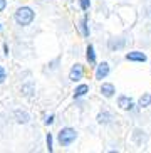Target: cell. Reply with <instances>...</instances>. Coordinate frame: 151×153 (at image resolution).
<instances>
[{"mask_svg":"<svg viewBox=\"0 0 151 153\" xmlns=\"http://www.w3.org/2000/svg\"><path fill=\"white\" fill-rule=\"evenodd\" d=\"M34 20V10L30 7H20L15 12V22L19 25H29Z\"/></svg>","mask_w":151,"mask_h":153,"instance_id":"6da1fadb","label":"cell"},{"mask_svg":"<svg viewBox=\"0 0 151 153\" xmlns=\"http://www.w3.org/2000/svg\"><path fill=\"white\" fill-rule=\"evenodd\" d=\"M76 136H77L76 130H72V128H64V130L59 131V143L62 145V146H69L76 140Z\"/></svg>","mask_w":151,"mask_h":153,"instance_id":"7a4b0ae2","label":"cell"},{"mask_svg":"<svg viewBox=\"0 0 151 153\" xmlns=\"http://www.w3.org/2000/svg\"><path fill=\"white\" fill-rule=\"evenodd\" d=\"M82 76H84V68L81 66V64H76V66H72L71 72H69V79L74 82L81 81L82 79Z\"/></svg>","mask_w":151,"mask_h":153,"instance_id":"3957f363","label":"cell"},{"mask_svg":"<svg viewBox=\"0 0 151 153\" xmlns=\"http://www.w3.org/2000/svg\"><path fill=\"white\" fill-rule=\"evenodd\" d=\"M109 74V64L107 62H101L96 69V79H104Z\"/></svg>","mask_w":151,"mask_h":153,"instance_id":"277c9868","label":"cell"},{"mask_svg":"<svg viewBox=\"0 0 151 153\" xmlns=\"http://www.w3.org/2000/svg\"><path fill=\"white\" fill-rule=\"evenodd\" d=\"M126 59L128 61H136V62H144L146 61V54H143L139 51H133V52L126 54Z\"/></svg>","mask_w":151,"mask_h":153,"instance_id":"5b68a950","label":"cell"},{"mask_svg":"<svg viewBox=\"0 0 151 153\" xmlns=\"http://www.w3.org/2000/svg\"><path fill=\"white\" fill-rule=\"evenodd\" d=\"M114 93H116V89L111 82H104V84L101 86V94L104 96V98H111Z\"/></svg>","mask_w":151,"mask_h":153,"instance_id":"8992f818","label":"cell"},{"mask_svg":"<svg viewBox=\"0 0 151 153\" xmlns=\"http://www.w3.org/2000/svg\"><path fill=\"white\" fill-rule=\"evenodd\" d=\"M118 106H119L121 109H131L133 108L131 98H128V96H119V99H118Z\"/></svg>","mask_w":151,"mask_h":153,"instance_id":"52a82bcc","label":"cell"},{"mask_svg":"<svg viewBox=\"0 0 151 153\" xmlns=\"http://www.w3.org/2000/svg\"><path fill=\"white\" fill-rule=\"evenodd\" d=\"M87 91H89V86L87 84H81V86H77V88H76L74 96H76V98H81V96H84Z\"/></svg>","mask_w":151,"mask_h":153,"instance_id":"ba28073f","label":"cell"},{"mask_svg":"<svg viewBox=\"0 0 151 153\" xmlns=\"http://www.w3.org/2000/svg\"><path fill=\"white\" fill-rule=\"evenodd\" d=\"M86 57L91 64L96 62V52H94V47L93 45H87V51H86Z\"/></svg>","mask_w":151,"mask_h":153,"instance_id":"9c48e42d","label":"cell"},{"mask_svg":"<svg viewBox=\"0 0 151 153\" xmlns=\"http://www.w3.org/2000/svg\"><path fill=\"white\" fill-rule=\"evenodd\" d=\"M150 103H151V94H143L141 98H139V106H141V108L150 106Z\"/></svg>","mask_w":151,"mask_h":153,"instance_id":"30bf717a","label":"cell"},{"mask_svg":"<svg viewBox=\"0 0 151 153\" xmlns=\"http://www.w3.org/2000/svg\"><path fill=\"white\" fill-rule=\"evenodd\" d=\"M81 30H82V36L87 37L89 36V29H87V17H82L81 20Z\"/></svg>","mask_w":151,"mask_h":153,"instance_id":"8fae6325","label":"cell"},{"mask_svg":"<svg viewBox=\"0 0 151 153\" xmlns=\"http://www.w3.org/2000/svg\"><path fill=\"white\" fill-rule=\"evenodd\" d=\"M15 116L19 118V120H17L19 123H27V121H29V116H27V113H20V111H17V113H15Z\"/></svg>","mask_w":151,"mask_h":153,"instance_id":"7c38bea8","label":"cell"},{"mask_svg":"<svg viewBox=\"0 0 151 153\" xmlns=\"http://www.w3.org/2000/svg\"><path fill=\"white\" fill-rule=\"evenodd\" d=\"M109 118H111L109 113H101V114L98 116V121L99 123H107V121H109Z\"/></svg>","mask_w":151,"mask_h":153,"instance_id":"4fadbf2b","label":"cell"},{"mask_svg":"<svg viewBox=\"0 0 151 153\" xmlns=\"http://www.w3.org/2000/svg\"><path fill=\"white\" fill-rule=\"evenodd\" d=\"M7 79V72H5V69H4V66H0V84Z\"/></svg>","mask_w":151,"mask_h":153,"instance_id":"5bb4252c","label":"cell"},{"mask_svg":"<svg viewBox=\"0 0 151 153\" xmlns=\"http://www.w3.org/2000/svg\"><path fill=\"white\" fill-rule=\"evenodd\" d=\"M47 150H49V152H52V135H47Z\"/></svg>","mask_w":151,"mask_h":153,"instance_id":"9a60e30c","label":"cell"},{"mask_svg":"<svg viewBox=\"0 0 151 153\" xmlns=\"http://www.w3.org/2000/svg\"><path fill=\"white\" fill-rule=\"evenodd\" d=\"M81 2V9L82 10H87L89 9V0H79Z\"/></svg>","mask_w":151,"mask_h":153,"instance_id":"2e32d148","label":"cell"},{"mask_svg":"<svg viewBox=\"0 0 151 153\" xmlns=\"http://www.w3.org/2000/svg\"><path fill=\"white\" fill-rule=\"evenodd\" d=\"M52 121H54V116H52V114L45 118V125H52Z\"/></svg>","mask_w":151,"mask_h":153,"instance_id":"e0dca14e","label":"cell"},{"mask_svg":"<svg viewBox=\"0 0 151 153\" xmlns=\"http://www.w3.org/2000/svg\"><path fill=\"white\" fill-rule=\"evenodd\" d=\"M5 5H7V0H0V12L5 9Z\"/></svg>","mask_w":151,"mask_h":153,"instance_id":"ac0fdd59","label":"cell"},{"mask_svg":"<svg viewBox=\"0 0 151 153\" xmlns=\"http://www.w3.org/2000/svg\"><path fill=\"white\" fill-rule=\"evenodd\" d=\"M0 30H2V25H0Z\"/></svg>","mask_w":151,"mask_h":153,"instance_id":"d6986e66","label":"cell"}]
</instances>
